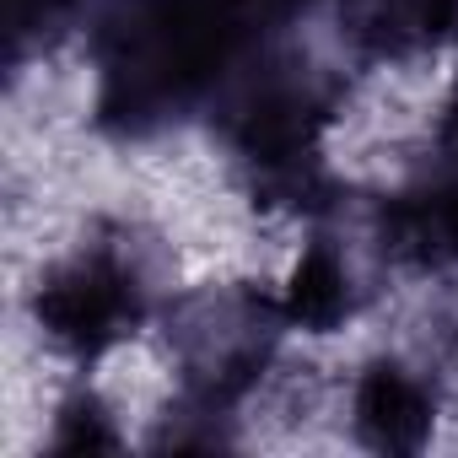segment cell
<instances>
[{"instance_id": "cell-7", "label": "cell", "mask_w": 458, "mask_h": 458, "mask_svg": "<svg viewBox=\"0 0 458 458\" xmlns=\"http://www.w3.org/2000/svg\"><path fill=\"white\" fill-rule=\"evenodd\" d=\"M442 388L420 361L372 356L351 383V437L372 453H420L437 431Z\"/></svg>"}, {"instance_id": "cell-6", "label": "cell", "mask_w": 458, "mask_h": 458, "mask_svg": "<svg viewBox=\"0 0 458 458\" xmlns=\"http://www.w3.org/2000/svg\"><path fill=\"white\" fill-rule=\"evenodd\" d=\"M367 226L388 270L458 281V173L426 162L404 189L367 205Z\"/></svg>"}, {"instance_id": "cell-8", "label": "cell", "mask_w": 458, "mask_h": 458, "mask_svg": "<svg viewBox=\"0 0 458 458\" xmlns=\"http://www.w3.org/2000/svg\"><path fill=\"white\" fill-rule=\"evenodd\" d=\"M335 38L356 65H415L458 38V0H335Z\"/></svg>"}, {"instance_id": "cell-1", "label": "cell", "mask_w": 458, "mask_h": 458, "mask_svg": "<svg viewBox=\"0 0 458 458\" xmlns=\"http://www.w3.org/2000/svg\"><path fill=\"white\" fill-rule=\"evenodd\" d=\"M308 0H103L92 28V119L114 140H157L292 38Z\"/></svg>"}, {"instance_id": "cell-2", "label": "cell", "mask_w": 458, "mask_h": 458, "mask_svg": "<svg viewBox=\"0 0 458 458\" xmlns=\"http://www.w3.org/2000/svg\"><path fill=\"white\" fill-rule=\"evenodd\" d=\"M345 92V71L297 33L270 44L205 114L233 183L265 210H297L308 221L335 210L345 189L324 162V130L340 119Z\"/></svg>"}, {"instance_id": "cell-12", "label": "cell", "mask_w": 458, "mask_h": 458, "mask_svg": "<svg viewBox=\"0 0 458 458\" xmlns=\"http://www.w3.org/2000/svg\"><path fill=\"white\" fill-rule=\"evenodd\" d=\"M420 367L442 388V399H458V318H431L426 324V356Z\"/></svg>"}, {"instance_id": "cell-3", "label": "cell", "mask_w": 458, "mask_h": 458, "mask_svg": "<svg viewBox=\"0 0 458 458\" xmlns=\"http://www.w3.org/2000/svg\"><path fill=\"white\" fill-rule=\"evenodd\" d=\"M162 281L167 254L146 226L92 221L81 243L33 281L28 318L55 356L87 367L162 318Z\"/></svg>"}, {"instance_id": "cell-13", "label": "cell", "mask_w": 458, "mask_h": 458, "mask_svg": "<svg viewBox=\"0 0 458 458\" xmlns=\"http://www.w3.org/2000/svg\"><path fill=\"white\" fill-rule=\"evenodd\" d=\"M431 162H437V167H447V173H458V87H453V98H447V108H442V119H437Z\"/></svg>"}, {"instance_id": "cell-5", "label": "cell", "mask_w": 458, "mask_h": 458, "mask_svg": "<svg viewBox=\"0 0 458 458\" xmlns=\"http://www.w3.org/2000/svg\"><path fill=\"white\" fill-rule=\"evenodd\" d=\"M377 243L367 226V205H351V194L313 216V238L297 254L286 286H281V308L286 324L302 335H335L345 329L377 292Z\"/></svg>"}, {"instance_id": "cell-9", "label": "cell", "mask_w": 458, "mask_h": 458, "mask_svg": "<svg viewBox=\"0 0 458 458\" xmlns=\"http://www.w3.org/2000/svg\"><path fill=\"white\" fill-rule=\"evenodd\" d=\"M103 0H6V65L22 71L33 55L55 49L65 33L98 17Z\"/></svg>"}, {"instance_id": "cell-4", "label": "cell", "mask_w": 458, "mask_h": 458, "mask_svg": "<svg viewBox=\"0 0 458 458\" xmlns=\"http://www.w3.org/2000/svg\"><path fill=\"white\" fill-rule=\"evenodd\" d=\"M286 308L254 281H221L167 297L162 345L178 372V394L210 410H238L276 367Z\"/></svg>"}, {"instance_id": "cell-11", "label": "cell", "mask_w": 458, "mask_h": 458, "mask_svg": "<svg viewBox=\"0 0 458 458\" xmlns=\"http://www.w3.org/2000/svg\"><path fill=\"white\" fill-rule=\"evenodd\" d=\"M114 447H119V426H114V410L103 404V394L71 388L55 410L49 453H114Z\"/></svg>"}, {"instance_id": "cell-10", "label": "cell", "mask_w": 458, "mask_h": 458, "mask_svg": "<svg viewBox=\"0 0 458 458\" xmlns=\"http://www.w3.org/2000/svg\"><path fill=\"white\" fill-rule=\"evenodd\" d=\"M238 442V415L233 410H210V404H194V399H173L157 420V431L146 437V447L157 453H216V447H233Z\"/></svg>"}]
</instances>
